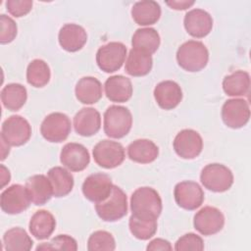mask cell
I'll list each match as a JSON object with an SVG mask.
<instances>
[{
	"instance_id": "3",
	"label": "cell",
	"mask_w": 251,
	"mask_h": 251,
	"mask_svg": "<svg viewBox=\"0 0 251 251\" xmlns=\"http://www.w3.org/2000/svg\"><path fill=\"white\" fill-rule=\"evenodd\" d=\"M132 115L124 106L112 105L104 113V132L111 138L125 137L131 129Z\"/></svg>"
},
{
	"instance_id": "15",
	"label": "cell",
	"mask_w": 251,
	"mask_h": 251,
	"mask_svg": "<svg viewBox=\"0 0 251 251\" xmlns=\"http://www.w3.org/2000/svg\"><path fill=\"white\" fill-rule=\"evenodd\" d=\"M30 202L25 186L19 183L6 188L0 197L1 209L9 215H17L25 211Z\"/></svg>"
},
{
	"instance_id": "11",
	"label": "cell",
	"mask_w": 251,
	"mask_h": 251,
	"mask_svg": "<svg viewBox=\"0 0 251 251\" xmlns=\"http://www.w3.org/2000/svg\"><path fill=\"white\" fill-rule=\"evenodd\" d=\"M174 197L178 207L193 211L202 205L204 201V191L197 182L184 180L176 184Z\"/></svg>"
},
{
	"instance_id": "20",
	"label": "cell",
	"mask_w": 251,
	"mask_h": 251,
	"mask_svg": "<svg viewBox=\"0 0 251 251\" xmlns=\"http://www.w3.org/2000/svg\"><path fill=\"white\" fill-rule=\"evenodd\" d=\"M74 127L81 136L89 137L96 134L101 127L100 113L91 107L80 109L74 117Z\"/></svg>"
},
{
	"instance_id": "37",
	"label": "cell",
	"mask_w": 251,
	"mask_h": 251,
	"mask_svg": "<svg viewBox=\"0 0 251 251\" xmlns=\"http://www.w3.org/2000/svg\"><path fill=\"white\" fill-rule=\"evenodd\" d=\"M203 249V239L193 232H189L182 235L176 240L175 244V250L176 251H201Z\"/></svg>"
},
{
	"instance_id": "25",
	"label": "cell",
	"mask_w": 251,
	"mask_h": 251,
	"mask_svg": "<svg viewBox=\"0 0 251 251\" xmlns=\"http://www.w3.org/2000/svg\"><path fill=\"white\" fill-rule=\"evenodd\" d=\"M56 227L54 216L47 210H38L30 218L28 228L31 235L38 240L47 239Z\"/></svg>"
},
{
	"instance_id": "4",
	"label": "cell",
	"mask_w": 251,
	"mask_h": 251,
	"mask_svg": "<svg viewBox=\"0 0 251 251\" xmlns=\"http://www.w3.org/2000/svg\"><path fill=\"white\" fill-rule=\"evenodd\" d=\"M98 217L104 222H117L127 214V198L126 193L117 185L113 186L111 194L102 202L95 204Z\"/></svg>"
},
{
	"instance_id": "13",
	"label": "cell",
	"mask_w": 251,
	"mask_h": 251,
	"mask_svg": "<svg viewBox=\"0 0 251 251\" xmlns=\"http://www.w3.org/2000/svg\"><path fill=\"white\" fill-rule=\"evenodd\" d=\"M193 226L202 235H213L223 229L225 216L218 208L205 206L194 215Z\"/></svg>"
},
{
	"instance_id": "7",
	"label": "cell",
	"mask_w": 251,
	"mask_h": 251,
	"mask_svg": "<svg viewBox=\"0 0 251 251\" xmlns=\"http://www.w3.org/2000/svg\"><path fill=\"white\" fill-rule=\"evenodd\" d=\"M126 47L122 42H109L102 45L96 52V63L105 73H115L124 65L126 57Z\"/></svg>"
},
{
	"instance_id": "35",
	"label": "cell",
	"mask_w": 251,
	"mask_h": 251,
	"mask_svg": "<svg viewBox=\"0 0 251 251\" xmlns=\"http://www.w3.org/2000/svg\"><path fill=\"white\" fill-rule=\"evenodd\" d=\"M87 249L89 251H112L116 249V241L110 232L106 230H96L90 234L87 240Z\"/></svg>"
},
{
	"instance_id": "40",
	"label": "cell",
	"mask_w": 251,
	"mask_h": 251,
	"mask_svg": "<svg viewBox=\"0 0 251 251\" xmlns=\"http://www.w3.org/2000/svg\"><path fill=\"white\" fill-rule=\"evenodd\" d=\"M172 249H173V247H172L171 243L168 240L163 239V238H155V239L151 240L146 247V250H148V251H158V250L170 251Z\"/></svg>"
},
{
	"instance_id": "41",
	"label": "cell",
	"mask_w": 251,
	"mask_h": 251,
	"mask_svg": "<svg viewBox=\"0 0 251 251\" xmlns=\"http://www.w3.org/2000/svg\"><path fill=\"white\" fill-rule=\"evenodd\" d=\"M195 1H189V0H172V1H166V4L174 10H186L190 8L192 5H194Z\"/></svg>"
},
{
	"instance_id": "36",
	"label": "cell",
	"mask_w": 251,
	"mask_h": 251,
	"mask_svg": "<svg viewBox=\"0 0 251 251\" xmlns=\"http://www.w3.org/2000/svg\"><path fill=\"white\" fill-rule=\"evenodd\" d=\"M77 243L75 238L68 234H59L51 239L50 242L41 243L36 250H71L75 251Z\"/></svg>"
},
{
	"instance_id": "32",
	"label": "cell",
	"mask_w": 251,
	"mask_h": 251,
	"mask_svg": "<svg viewBox=\"0 0 251 251\" xmlns=\"http://www.w3.org/2000/svg\"><path fill=\"white\" fill-rule=\"evenodd\" d=\"M33 241L22 227H12L3 235V246L6 251H28Z\"/></svg>"
},
{
	"instance_id": "12",
	"label": "cell",
	"mask_w": 251,
	"mask_h": 251,
	"mask_svg": "<svg viewBox=\"0 0 251 251\" xmlns=\"http://www.w3.org/2000/svg\"><path fill=\"white\" fill-rule=\"evenodd\" d=\"M113 182L110 176L103 173H96L88 176L81 186L84 197L93 203H99L108 198L113 189Z\"/></svg>"
},
{
	"instance_id": "42",
	"label": "cell",
	"mask_w": 251,
	"mask_h": 251,
	"mask_svg": "<svg viewBox=\"0 0 251 251\" xmlns=\"http://www.w3.org/2000/svg\"><path fill=\"white\" fill-rule=\"evenodd\" d=\"M0 178H1V188H4V186L6 184H8L10 182L11 179V175H10V171L4 166V165H0Z\"/></svg>"
},
{
	"instance_id": "10",
	"label": "cell",
	"mask_w": 251,
	"mask_h": 251,
	"mask_svg": "<svg viewBox=\"0 0 251 251\" xmlns=\"http://www.w3.org/2000/svg\"><path fill=\"white\" fill-rule=\"evenodd\" d=\"M221 115L226 126L233 129L240 128L249 122V102L243 98L228 99L224 103Z\"/></svg>"
},
{
	"instance_id": "19",
	"label": "cell",
	"mask_w": 251,
	"mask_h": 251,
	"mask_svg": "<svg viewBox=\"0 0 251 251\" xmlns=\"http://www.w3.org/2000/svg\"><path fill=\"white\" fill-rule=\"evenodd\" d=\"M58 40L64 50L68 52H77L85 45L87 33L79 25L66 24L60 28Z\"/></svg>"
},
{
	"instance_id": "29",
	"label": "cell",
	"mask_w": 251,
	"mask_h": 251,
	"mask_svg": "<svg viewBox=\"0 0 251 251\" xmlns=\"http://www.w3.org/2000/svg\"><path fill=\"white\" fill-rule=\"evenodd\" d=\"M53 187V196L60 198L68 195L74 187L73 175L63 167H53L47 173Z\"/></svg>"
},
{
	"instance_id": "2",
	"label": "cell",
	"mask_w": 251,
	"mask_h": 251,
	"mask_svg": "<svg viewBox=\"0 0 251 251\" xmlns=\"http://www.w3.org/2000/svg\"><path fill=\"white\" fill-rule=\"evenodd\" d=\"M178 66L184 71L195 73L203 70L209 61V51L203 42L188 40L182 43L176 51Z\"/></svg>"
},
{
	"instance_id": "9",
	"label": "cell",
	"mask_w": 251,
	"mask_h": 251,
	"mask_svg": "<svg viewBox=\"0 0 251 251\" xmlns=\"http://www.w3.org/2000/svg\"><path fill=\"white\" fill-rule=\"evenodd\" d=\"M31 136V126L27 120L19 115H13L5 120L1 127V137L10 146H22Z\"/></svg>"
},
{
	"instance_id": "21",
	"label": "cell",
	"mask_w": 251,
	"mask_h": 251,
	"mask_svg": "<svg viewBox=\"0 0 251 251\" xmlns=\"http://www.w3.org/2000/svg\"><path fill=\"white\" fill-rule=\"evenodd\" d=\"M25 186L30 201L36 206L46 204L53 196L52 184L44 175H34L28 177Z\"/></svg>"
},
{
	"instance_id": "38",
	"label": "cell",
	"mask_w": 251,
	"mask_h": 251,
	"mask_svg": "<svg viewBox=\"0 0 251 251\" xmlns=\"http://www.w3.org/2000/svg\"><path fill=\"white\" fill-rule=\"evenodd\" d=\"M0 25H1V33H0V43L8 44L12 42L18 31V26L16 22L7 15H0Z\"/></svg>"
},
{
	"instance_id": "14",
	"label": "cell",
	"mask_w": 251,
	"mask_h": 251,
	"mask_svg": "<svg viewBox=\"0 0 251 251\" xmlns=\"http://www.w3.org/2000/svg\"><path fill=\"white\" fill-rule=\"evenodd\" d=\"M174 150L182 159L191 160L200 155L203 149V139L194 129L185 128L180 130L173 142Z\"/></svg>"
},
{
	"instance_id": "28",
	"label": "cell",
	"mask_w": 251,
	"mask_h": 251,
	"mask_svg": "<svg viewBox=\"0 0 251 251\" xmlns=\"http://www.w3.org/2000/svg\"><path fill=\"white\" fill-rule=\"evenodd\" d=\"M153 66L152 56L136 50L131 49L126 61V72L131 76H144L148 75Z\"/></svg>"
},
{
	"instance_id": "30",
	"label": "cell",
	"mask_w": 251,
	"mask_h": 251,
	"mask_svg": "<svg viewBox=\"0 0 251 251\" xmlns=\"http://www.w3.org/2000/svg\"><path fill=\"white\" fill-rule=\"evenodd\" d=\"M223 89L228 96H245L250 90V75L245 71H235L225 76L223 80Z\"/></svg>"
},
{
	"instance_id": "33",
	"label": "cell",
	"mask_w": 251,
	"mask_h": 251,
	"mask_svg": "<svg viewBox=\"0 0 251 251\" xmlns=\"http://www.w3.org/2000/svg\"><path fill=\"white\" fill-rule=\"evenodd\" d=\"M51 77L48 64L41 59L32 60L26 68V80L33 87L45 86Z\"/></svg>"
},
{
	"instance_id": "26",
	"label": "cell",
	"mask_w": 251,
	"mask_h": 251,
	"mask_svg": "<svg viewBox=\"0 0 251 251\" xmlns=\"http://www.w3.org/2000/svg\"><path fill=\"white\" fill-rule=\"evenodd\" d=\"M131 17L139 25H151L159 21L161 7L153 0L138 1L131 8Z\"/></svg>"
},
{
	"instance_id": "17",
	"label": "cell",
	"mask_w": 251,
	"mask_h": 251,
	"mask_svg": "<svg viewBox=\"0 0 251 251\" xmlns=\"http://www.w3.org/2000/svg\"><path fill=\"white\" fill-rule=\"evenodd\" d=\"M183 25L189 35L195 38H203L212 30L213 19L207 11L196 8L184 15Z\"/></svg>"
},
{
	"instance_id": "34",
	"label": "cell",
	"mask_w": 251,
	"mask_h": 251,
	"mask_svg": "<svg viewBox=\"0 0 251 251\" xmlns=\"http://www.w3.org/2000/svg\"><path fill=\"white\" fill-rule=\"evenodd\" d=\"M131 234L140 240H148L155 235L158 227L156 219H146L131 214L128 221Z\"/></svg>"
},
{
	"instance_id": "24",
	"label": "cell",
	"mask_w": 251,
	"mask_h": 251,
	"mask_svg": "<svg viewBox=\"0 0 251 251\" xmlns=\"http://www.w3.org/2000/svg\"><path fill=\"white\" fill-rule=\"evenodd\" d=\"M158 155V146L152 140L149 139H136L127 146V156L131 161L135 163H152L157 159Z\"/></svg>"
},
{
	"instance_id": "27",
	"label": "cell",
	"mask_w": 251,
	"mask_h": 251,
	"mask_svg": "<svg viewBox=\"0 0 251 251\" xmlns=\"http://www.w3.org/2000/svg\"><path fill=\"white\" fill-rule=\"evenodd\" d=\"M161 43L158 31L153 27H142L136 29L131 38L133 49L145 52L149 55L154 54Z\"/></svg>"
},
{
	"instance_id": "31",
	"label": "cell",
	"mask_w": 251,
	"mask_h": 251,
	"mask_svg": "<svg viewBox=\"0 0 251 251\" xmlns=\"http://www.w3.org/2000/svg\"><path fill=\"white\" fill-rule=\"evenodd\" d=\"M27 91L21 83H9L1 90L3 106L10 111H19L26 102Z\"/></svg>"
},
{
	"instance_id": "6",
	"label": "cell",
	"mask_w": 251,
	"mask_h": 251,
	"mask_svg": "<svg viewBox=\"0 0 251 251\" xmlns=\"http://www.w3.org/2000/svg\"><path fill=\"white\" fill-rule=\"evenodd\" d=\"M72 124L70 118L60 112L51 113L44 118L40 126V132L44 139L53 143L66 140L71 133Z\"/></svg>"
},
{
	"instance_id": "1",
	"label": "cell",
	"mask_w": 251,
	"mask_h": 251,
	"mask_svg": "<svg viewBox=\"0 0 251 251\" xmlns=\"http://www.w3.org/2000/svg\"><path fill=\"white\" fill-rule=\"evenodd\" d=\"M162 208L161 196L152 187H139L131 194L130 210L134 216L157 220L161 215Z\"/></svg>"
},
{
	"instance_id": "8",
	"label": "cell",
	"mask_w": 251,
	"mask_h": 251,
	"mask_svg": "<svg viewBox=\"0 0 251 251\" xmlns=\"http://www.w3.org/2000/svg\"><path fill=\"white\" fill-rule=\"evenodd\" d=\"M95 163L104 169H114L122 165L126 158L124 146L117 141L104 139L99 141L92 150Z\"/></svg>"
},
{
	"instance_id": "39",
	"label": "cell",
	"mask_w": 251,
	"mask_h": 251,
	"mask_svg": "<svg viewBox=\"0 0 251 251\" xmlns=\"http://www.w3.org/2000/svg\"><path fill=\"white\" fill-rule=\"evenodd\" d=\"M5 4L7 11L12 16L21 18L31 11L33 2L31 0H8Z\"/></svg>"
},
{
	"instance_id": "43",
	"label": "cell",
	"mask_w": 251,
	"mask_h": 251,
	"mask_svg": "<svg viewBox=\"0 0 251 251\" xmlns=\"http://www.w3.org/2000/svg\"><path fill=\"white\" fill-rule=\"evenodd\" d=\"M1 161L5 160L10 152V145L1 137Z\"/></svg>"
},
{
	"instance_id": "16",
	"label": "cell",
	"mask_w": 251,
	"mask_h": 251,
	"mask_svg": "<svg viewBox=\"0 0 251 251\" xmlns=\"http://www.w3.org/2000/svg\"><path fill=\"white\" fill-rule=\"evenodd\" d=\"M60 162L71 172H81L90 163V155L82 144L70 142L63 146L60 153Z\"/></svg>"
},
{
	"instance_id": "5",
	"label": "cell",
	"mask_w": 251,
	"mask_h": 251,
	"mask_svg": "<svg viewBox=\"0 0 251 251\" xmlns=\"http://www.w3.org/2000/svg\"><path fill=\"white\" fill-rule=\"evenodd\" d=\"M202 185L213 192H225L233 183V175L225 165L213 163L206 165L200 174Z\"/></svg>"
},
{
	"instance_id": "18",
	"label": "cell",
	"mask_w": 251,
	"mask_h": 251,
	"mask_svg": "<svg viewBox=\"0 0 251 251\" xmlns=\"http://www.w3.org/2000/svg\"><path fill=\"white\" fill-rule=\"evenodd\" d=\"M153 94L159 107L164 110L175 109L182 100V90L174 80L159 82L155 86Z\"/></svg>"
},
{
	"instance_id": "23",
	"label": "cell",
	"mask_w": 251,
	"mask_h": 251,
	"mask_svg": "<svg viewBox=\"0 0 251 251\" xmlns=\"http://www.w3.org/2000/svg\"><path fill=\"white\" fill-rule=\"evenodd\" d=\"M102 84L93 76H83L75 84L76 99L86 105L97 103L102 98Z\"/></svg>"
},
{
	"instance_id": "22",
	"label": "cell",
	"mask_w": 251,
	"mask_h": 251,
	"mask_svg": "<svg viewBox=\"0 0 251 251\" xmlns=\"http://www.w3.org/2000/svg\"><path fill=\"white\" fill-rule=\"evenodd\" d=\"M105 94L112 102L124 103L132 96V84L128 77L116 75L108 77L104 83Z\"/></svg>"
}]
</instances>
